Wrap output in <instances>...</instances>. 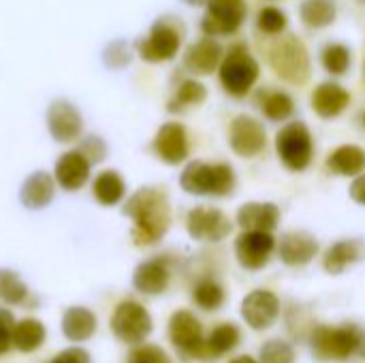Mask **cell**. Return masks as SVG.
<instances>
[{
    "label": "cell",
    "mask_w": 365,
    "mask_h": 363,
    "mask_svg": "<svg viewBox=\"0 0 365 363\" xmlns=\"http://www.w3.org/2000/svg\"><path fill=\"white\" fill-rule=\"evenodd\" d=\"M124 214L135 223L133 240L137 246L160 242L171 225L169 199L160 188H139L124 205Z\"/></svg>",
    "instance_id": "cell-1"
},
{
    "label": "cell",
    "mask_w": 365,
    "mask_h": 363,
    "mask_svg": "<svg viewBox=\"0 0 365 363\" xmlns=\"http://www.w3.org/2000/svg\"><path fill=\"white\" fill-rule=\"evenodd\" d=\"M180 186L190 195L227 197L235 188L233 167L227 163H203L192 160L180 175Z\"/></svg>",
    "instance_id": "cell-2"
},
{
    "label": "cell",
    "mask_w": 365,
    "mask_h": 363,
    "mask_svg": "<svg viewBox=\"0 0 365 363\" xmlns=\"http://www.w3.org/2000/svg\"><path fill=\"white\" fill-rule=\"evenodd\" d=\"M361 332L355 325H317L310 336L312 355L321 362H346L359 353Z\"/></svg>",
    "instance_id": "cell-3"
},
{
    "label": "cell",
    "mask_w": 365,
    "mask_h": 363,
    "mask_svg": "<svg viewBox=\"0 0 365 363\" xmlns=\"http://www.w3.org/2000/svg\"><path fill=\"white\" fill-rule=\"evenodd\" d=\"M222 88L235 96H246L259 79V62L250 56L244 43H233L218 66Z\"/></svg>",
    "instance_id": "cell-4"
},
{
    "label": "cell",
    "mask_w": 365,
    "mask_h": 363,
    "mask_svg": "<svg viewBox=\"0 0 365 363\" xmlns=\"http://www.w3.org/2000/svg\"><path fill=\"white\" fill-rule=\"evenodd\" d=\"M269 64L280 79L295 86L306 83L310 77V56L297 36H282L269 49Z\"/></svg>",
    "instance_id": "cell-5"
},
{
    "label": "cell",
    "mask_w": 365,
    "mask_h": 363,
    "mask_svg": "<svg viewBox=\"0 0 365 363\" xmlns=\"http://www.w3.org/2000/svg\"><path fill=\"white\" fill-rule=\"evenodd\" d=\"M276 150H278L282 165L289 171H295V173L306 171L314 156V141H312L310 128L299 120L289 122L276 135Z\"/></svg>",
    "instance_id": "cell-6"
},
{
    "label": "cell",
    "mask_w": 365,
    "mask_h": 363,
    "mask_svg": "<svg viewBox=\"0 0 365 363\" xmlns=\"http://www.w3.org/2000/svg\"><path fill=\"white\" fill-rule=\"evenodd\" d=\"M109 327H111V334L120 342L137 347V344H143L145 338L152 334L154 323H152L150 312L139 302L126 300V302L115 306L111 321H109Z\"/></svg>",
    "instance_id": "cell-7"
},
{
    "label": "cell",
    "mask_w": 365,
    "mask_h": 363,
    "mask_svg": "<svg viewBox=\"0 0 365 363\" xmlns=\"http://www.w3.org/2000/svg\"><path fill=\"white\" fill-rule=\"evenodd\" d=\"M169 340L171 344L190 359H207L203 327L190 310H178L169 319Z\"/></svg>",
    "instance_id": "cell-8"
},
{
    "label": "cell",
    "mask_w": 365,
    "mask_h": 363,
    "mask_svg": "<svg viewBox=\"0 0 365 363\" xmlns=\"http://www.w3.org/2000/svg\"><path fill=\"white\" fill-rule=\"evenodd\" d=\"M246 13V0H210L201 21V30L205 32V36L235 34L244 24Z\"/></svg>",
    "instance_id": "cell-9"
},
{
    "label": "cell",
    "mask_w": 365,
    "mask_h": 363,
    "mask_svg": "<svg viewBox=\"0 0 365 363\" xmlns=\"http://www.w3.org/2000/svg\"><path fill=\"white\" fill-rule=\"evenodd\" d=\"M186 229L188 235L197 242H210V244H218L225 237H229L233 225L229 220V216L216 208H195L188 212L186 216Z\"/></svg>",
    "instance_id": "cell-10"
},
{
    "label": "cell",
    "mask_w": 365,
    "mask_h": 363,
    "mask_svg": "<svg viewBox=\"0 0 365 363\" xmlns=\"http://www.w3.org/2000/svg\"><path fill=\"white\" fill-rule=\"evenodd\" d=\"M180 45H182V34L180 30L160 19L152 26L150 34L139 41L137 49H139V56L145 60V62H167L171 58H175V53L180 51Z\"/></svg>",
    "instance_id": "cell-11"
},
{
    "label": "cell",
    "mask_w": 365,
    "mask_h": 363,
    "mask_svg": "<svg viewBox=\"0 0 365 363\" xmlns=\"http://www.w3.org/2000/svg\"><path fill=\"white\" fill-rule=\"evenodd\" d=\"M229 145L242 158H255L265 152L267 135L259 120L250 116H237L229 126Z\"/></svg>",
    "instance_id": "cell-12"
},
{
    "label": "cell",
    "mask_w": 365,
    "mask_h": 363,
    "mask_svg": "<svg viewBox=\"0 0 365 363\" xmlns=\"http://www.w3.org/2000/svg\"><path fill=\"white\" fill-rule=\"evenodd\" d=\"M276 250V240L269 231H244L235 240V257L244 270H263Z\"/></svg>",
    "instance_id": "cell-13"
},
{
    "label": "cell",
    "mask_w": 365,
    "mask_h": 363,
    "mask_svg": "<svg viewBox=\"0 0 365 363\" xmlns=\"http://www.w3.org/2000/svg\"><path fill=\"white\" fill-rule=\"evenodd\" d=\"M278 315H280V300L267 289H257L248 293L242 302V317L257 332L269 329L276 323Z\"/></svg>",
    "instance_id": "cell-14"
},
{
    "label": "cell",
    "mask_w": 365,
    "mask_h": 363,
    "mask_svg": "<svg viewBox=\"0 0 365 363\" xmlns=\"http://www.w3.org/2000/svg\"><path fill=\"white\" fill-rule=\"evenodd\" d=\"M47 128L60 143L75 141L81 135V113L71 101L58 98L47 109Z\"/></svg>",
    "instance_id": "cell-15"
},
{
    "label": "cell",
    "mask_w": 365,
    "mask_h": 363,
    "mask_svg": "<svg viewBox=\"0 0 365 363\" xmlns=\"http://www.w3.org/2000/svg\"><path fill=\"white\" fill-rule=\"evenodd\" d=\"M156 156L167 165H180L188 158L190 145L186 128L178 122H167L158 128L154 143H152Z\"/></svg>",
    "instance_id": "cell-16"
},
{
    "label": "cell",
    "mask_w": 365,
    "mask_h": 363,
    "mask_svg": "<svg viewBox=\"0 0 365 363\" xmlns=\"http://www.w3.org/2000/svg\"><path fill=\"white\" fill-rule=\"evenodd\" d=\"M276 250L284 265L302 267V265H308L317 257L319 242L314 235L306 231H291V233H284L280 242H276Z\"/></svg>",
    "instance_id": "cell-17"
},
{
    "label": "cell",
    "mask_w": 365,
    "mask_h": 363,
    "mask_svg": "<svg viewBox=\"0 0 365 363\" xmlns=\"http://www.w3.org/2000/svg\"><path fill=\"white\" fill-rule=\"evenodd\" d=\"M225 58L222 45L214 36H203L201 41L192 43L184 53V66L195 75H210L220 66Z\"/></svg>",
    "instance_id": "cell-18"
},
{
    "label": "cell",
    "mask_w": 365,
    "mask_h": 363,
    "mask_svg": "<svg viewBox=\"0 0 365 363\" xmlns=\"http://www.w3.org/2000/svg\"><path fill=\"white\" fill-rule=\"evenodd\" d=\"M90 160L83 156L81 150H71V152H64L58 163H56V169H53V175H56V182L64 188V190H79L88 178H90Z\"/></svg>",
    "instance_id": "cell-19"
},
{
    "label": "cell",
    "mask_w": 365,
    "mask_h": 363,
    "mask_svg": "<svg viewBox=\"0 0 365 363\" xmlns=\"http://www.w3.org/2000/svg\"><path fill=\"white\" fill-rule=\"evenodd\" d=\"M365 259V242L364 240H340L323 257V267L327 274L338 276L346 272L351 265L359 263Z\"/></svg>",
    "instance_id": "cell-20"
},
{
    "label": "cell",
    "mask_w": 365,
    "mask_h": 363,
    "mask_svg": "<svg viewBox=\"0 0 365 363\" xmlns=\"http://www.w3.org/2000/svg\"><path fill=\"white\" fill-rule=\"evenodd\" d=\"M169 267L163 259H150L137 265L133 274V287L143 295H160L169 287Z\"/></svg>",
    "instance_id": "cell-21"
},
{
    "label": "cell",
    "mask_w": 365,
    "mask_h": 363,
    "mask_svg": "<svg viewBox=\"0 0 365 363\" xmlns=\"http://www.w3.org/2000/svg\"><path fill=\"white\" fill-rule=\"evenodd\" d=\"M349 103H351L349 90H344L336 81L321 83L312 94V109L317 111V116H321L325 120L338 118L349 107Z\"/></svg>",
    "instance_id": "cell-22"
},
{
    "label": "cell",
    "mask_w": 365,
    "mask_h": 363,
    "mask_svg": "<svg viewBox=\"0 0 365 363\" xmlns=\"http://www.w3.org/2000/svg\"><path fill=\"white\" fill-rule=\"evenodd\" d=\"M280 223V208L276 203H244L237 212V225L244 231H274Z\"/></svg>",
    "instance_id": "cell-23"
},
{
    "label": "cell",
    "mask_w": 365,
    "mask_h": 363,
    "mask_svg": "<svg viewBox=\"0 0 365 363\" xmlns=\"http://www.w3.org/2000/svg\"><path fill=\"white\" fill-rule=\"evenodd\" d=\"M53 195H56L53 178L45 171H36V173L28 175L19 190V199L28 210H41V208L49 205L53 201Z\"/></svg>",
    "instance_id": "cell-24"
},
{
    "label": "cell",
    "mask_w": 365,
    "mask_h": 363,
    "mask_svg": "<svg viewBox=\"0 0 365 363\" xmlns=\"http://www.w3.org/2000/svg\"><path fill=\"white\" fill-rule=\"evenodd\" d=\"M96 315L86 306H73L62 315V334L66 340L79 344L94 336Z\"/></svg>",
    "instance_id": "cell-25"
},
{
    "label": "cell",
    "mask_w": 365,
    "mask_h": 363,
    "mask_svg": "<svg viewBox=\"0 0 365 363\" xmlns=\"http://www.w3.org/2000/svg\"><path fill=\"white\" fill-rule=\"evenodd\" d=\"M327 169L336 175L357 178L365 171V150L359 145H340L327 158Z\"/></svg>",
    "instance_id": "cell-26"
},
{
    "label": "cell",
    "mask_w": 365,
    "mask_h": 363,
    "mask_svg": "<svg viewBox=\"0 0 365 363\" xmlns=\"http://www.w3.org/2000/svg\"><path fill=\"white\" fill-rule=\"evenodd\" d=\"M257 103H259L263 116L272 122H284L295 111L293 98L282 90H261L257 96Z\"/></svg>",
    "instance_id": "cell-27"
},
{
    "label": "cell",
    "mask_w": 365,
    "mask_h": 363,
    "mask_svg": "<svg viewBox=\"0 0 365 363\" xmlns=\"http://www.w3.org/2000/svg\"><path fill=\"white\" fill-rule=\"evenodd\" d=\"M47 329L36 319H24L13 327V349L19 353H32L43 347Z\"/></svg>",
    "instance_id": "cell-28"
},
{
    "label": "cell",
    "mask_w": 365,
    "mask_h": 363,
    "mask_svg": "<svg viewBox=\"0 0 365 363\" xmlns=\"http://www.w3.org/2000/svg\"><path fill=\"white\" fill-rule=\"evenodd\" d=\"M92 190H94V199L101 203V205H115L124 199L126 195V184L122 180V175L113 169H107V171H101L92 184Z\"/></svg>",
    "instance_id": "cell-29"
},
{
    "label": "cell",
    "mask_w": 365,
    "mask_h": 363,
    "mask_svg": "<svg viewBox=\"0 0 365 363\" xmlns=\"http://www.w3.org/2000/svg\"><path fill=\"white\" fill-rule=\"evenodd\" d=\"M338 9L334 0H304L299 6V17L304 21V26L319 30V28H327L336 21Z\"/></svg>",
    "instance_id": "cell-30"
},
{
    "label": "cell",
    "mask_w": 365,
    "mask_h": 363,
    "mask_svg": "<svg viewBox=\"0 0 365 363\" xmlns=\"http://www.w3.org/2000/svg\"><path fill=\"white\" fill-rule=\"evenodd\" d=\"M240 329L233 323H222L218 327L212 329L210 338L205 340V349H207V359H218L225 353L233 351L240 344Z\"/></svg>",
    "instance_id": "cell-31"
},
{
    "label": "cell",
    "mask_w": 365,
    "mask_h": 363,
    "mask_svg": "<svg viewBox=\"0 0 365 363\" xmlns=\"http://www.w3.org/2000/svg\"><path fill=\"white\" fill-rule=\"evenodd\" d=\"M30 297V291L26 282L19 278V274L11 270H0V304L6 306H24Z\"/></svg>",
    "instance_id": "cell-32"
},
{
    "label": "cell",
    "mask_w": 365,
    "mask_h": 363,
    "mask_svg": "<svg viewBox=\"0 0 365 363\" xmlns=\"http://www.w3.org/2000/svg\"><path fill=\"white\" fill-rule=\"evenodd\" d=\"M207 96V90L203 83H199L197 79H184L175 92V96L169 103V111H184L186 107L192 105H201Z\"/></svg>",
    "instance_id": "cell-33"
},
{
    "label": "cell",
    "mask_w": 365,
    "mask_h": 363,
    "mask_svg": "<svg viewBox=\"0 0 365 363\" xmlns=\"http://www.w3.org/2000/svg\"><path fill=\"white\" fill-rule=\"evenodd\" d=\"M192 300L201 310L212 312V310H218L225 304V289L216 280L203 278V280L197 282V287L192 291Z\"/></svg>",
    "instance_id": "cell-34"
},
{
    "label": "cell",
    "mask_w": 365,
    "mask_h": 363,
    "mask_svg": "<svg viewBox=\"0 0 365 363\" xmlns=\"http://www.w3.org/2000/svg\"><path fill=\"white\" fill-rule=\"evenodd\" d=\"M351 49L342 43H329L321 51V62L331 75H344L351 68Z\"/></svg>",
    "instance_id": "cell-35"
},
{
    "label": "cell",
    "mask_w": 365,
    "mask_h": 363,
    "mask_svg": "<svg viewBox=\"0 0 365 363\" xmlns=\"http://www.w3.org/2000/svg\"><path fill=\"white\" fill-rule=\"evenodd\" d=\"M257 28L265 34H280L287 28V15L278 6H265L257 15Z\"/></svg>",
    "instance_id": "cell-36"
},
{
    "label": "cell",
    "mask_w": 365,
    "mask_h": 363,
    "mask_svg": "<svg viewBox=\"0 0 365 363\" xmlns=\"http://www.w3.org/2000/svg\"><path fill=\"white\" fill-rule=\"evenodd\" d=\"M261 363H295V349L284 340H269L261 347Z\"/></svg>",
    "instance_id": "cell-37"
},
{
    "label": "cell",
    "mask_w": 365,
    "mask_h": 363,
    "mask_svg": "<svg viewBox=\"0 0 365 363\" xmlns=\"http://www.w3.org/2000/svg\"><path fill=\"white\" fill-rule=\"evenodd\" d=\"M126 363H171L169 355L156 347V344H137L130 353Z\"/></svg>",
    "instance_id": "cell-38"
},
{
    "label": "cell",
    "mask_w": 365,
    "mask_h": 363,
    "mask_svg": "<svg viewBox=\"0 0 365 363\" xmlns=\"http://www.w3.org/2000/svg\"><path fill=\"white\" fill-rule=\"evenodd\" d=\"M103 58H105V64H107V66H111V68H122V66H126V64L130 62L128 45H126L124 41H113V43L105 49Z\"/></svg>",
    "instance_id": "cell-39"
},
{
    "label": "cell",
    "mask_w": 365,
    "mask_h": 363,
    "mask_svg": "<svg viewBox=\"0 0 365 363\" xmlns=\"http://www.w3.org/2000/svg\"><path fill=\"white\" fill-rule=\"evenodd\" d=\"M13 327H15L13 312L6 308H0V357L13 349Z\"/></svg>",
    "instance_id": "cell-40"
},
{
    "label": "cell",
    "mask_w": 365,
    "mask_h": 363,
    "mask_svg": "<svg viewBox=\"0 0 365 363\" xmlns=\"http://www.w3.org/2000/svg\"><path fill=\"white\" fill-rule=\"evenodd\" d=\"M81 152H83V156H86L90 163H98V160H103V158H105V154H107V145H105V141H103V139H98V137H88V139H83Z\"/></svg>",
    "instance_id": "cell-41"
},
{
    "label": "cell",
    "mask_w": 365,
    "mask_h": 363,
    "mask_svg": "<svg viewBox=\"0 0 365 363\" xmlns=\"http://www.w3.org/2000/svg\"><path fill=\"white\" fill-rule=\"evenodd\" d=\"M47 363H92L90 359V353L81 347H71L62 353H58L51 362Z\"/></svg>",
    "instance_id": "cell-42"
},
{
    "label": "cell",
    "mask_w": 365,
    "mask_h": 363,
    "mask_svg": "<svg viewBox=\"0 0 365 363\" xmlns=\"http://www.w3.org/2000/svg\"><path fill=\"white\" fill-rule=\"evenodd\" d=\"M349 193H351V199H353L355 203L365 205V173L355 178V182L351 184V190H349Z\"/></svg>",
    "instance_id": "cell-43"
},
{
    "label": "cell",
    "mask_w": 365,
    "mask_h": 363,
    "mask_svg": "<svg viewBox=\"0 0 365 363\" xmlns=\"http://www.w3.org/2000/svg\"><path fill=\"white\" fill-rule=\"evenodd\" d=\"M231 363H261V362H257V359H255V357H250V355H240V357H235Z\"/></svg>",
    "instance_id": "cell-44"
},
{
    "label": "cell",
    "mask_w": 365,
    "mask_h": 363,
    "mask_svg": "<svg viewBox=\"0 0 365 363\" xmlns=\"http://www.w3.org/2000/svg\"><path fill=\"white\" fill-rule=\"evenodd\" d=\"M186 2H188V4H192V6H203V4L207 6V2H210V0H186Z\"/></svg>",
    "instance_id": "cell-45"
},
{
    "label": "cell",
    "mask_w": 365,
    "mask_h": 363,
    "mask_svg": "<svg viewBox=\"0 0 365 363\" xmlns=\"http://www.w3.org/2000/svg\"><path fill=\"white\" fill-rule=\"evenodd\" d=\"M359 353H361V357L365 359V334H361V344H359Z\"/></svg>",
    "instance_id": "cell-46"
},
{
    "label": "cell",
    "mask_w": 365,
    "mask_h": 363,
    "mask_svg": "<svg viewBox=\"0 0 365 363\" xmlns=\"http://www.w3.org/2000/svg\"><path fill=\"white\" fill-rule=\"evenodd\" d=\"M361 124H364V128H365V111L361 113Z\"/></svg>",
    "instance_id": "cell-47"
},
{
    "label": "cell",
    "mask_w": 365,
    "mask_h": 363,
    "mask_svg": "<svg viewBox=\"0 0 365 363\" xmlns=\"http://www.w3.org/2000/svg\"><path fill=\"white\" fill-rule=\"evenodd\" d=\"M364 77H365V62H364Z\"/></svg>",
    "instance_id": "cell-48"
},
{
    "label": "cell",
    "mask_w": 365,
    "mask_h": 363,
    "mask_svg": "<svg viewBox=\"0 0 365 363\" xmlns=\"http://www.w3.org/2000/svg\"><path fill=\"white\" fill-rule=\"evenodd\" d=\"M359 2H361V4H365V0H359Z\"/></svg>",
    "instance_id": "cell-49"
}]
</instances>
